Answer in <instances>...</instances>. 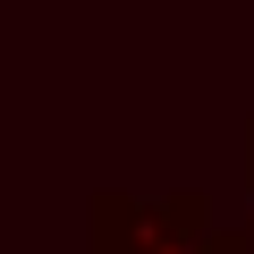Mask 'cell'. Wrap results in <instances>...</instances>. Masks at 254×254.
I'll return each instance as SVG.
<instances>
[{"instance_id": "obj_1", "label": "cell", "mask_w": 254, "mask_h": 254, "mask_svg": "<svg viewBox=\"0 0 254 254\" xmlns=\"http://www.w3.org/2000/svg\"><path fill=\"white\" fill-rule=\"evenodd\" d=\"M93 254H220V229L203 195H93Z\"/></svg>"}, {"instance_id": "obj_2", "label": "cell", "mask_w": 254, "mask_h": 254, "mask_svg": "<svg viewBox=\"0 0 254 254\" xmlns=\"http://www.w3.org/2000/svg\"><path fill=\"white\" fill-rule=\"evenodd\" d=\"M246 195H254V136H246ZM237 237H246V254H254V203H246V220H237Z\"/></svg>"}, {"instance_id": "obj_3", "label": "cell", "mask_w": 254, "mask_h": 254, "mask_svg": "<svg viewBox=\"0 0 254 254\" xmlns=\"http://www.w3.org/2000/svg\"><path fill=\"white\" fill-rule=\"evenodd\" d=\"M246 136H254V119H246Z\"/></svg>"}]
</instances>
